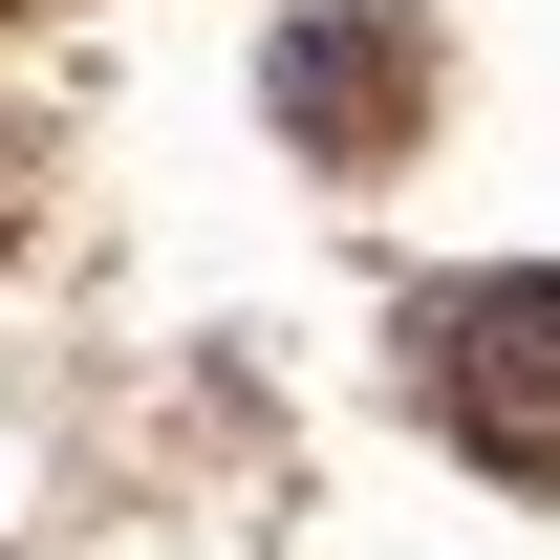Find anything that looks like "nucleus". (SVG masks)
<instances>
[{"label":"nucleus","instance_id":"nucleus-1","mask_svg":"<svg viewBox=\"0 0 560 560\" xmlns=\"http://www.w3.org/2000/svg\"><path fill=\"white\" fill-rule=\"evenodd\" d=\"M431 431L475 453V475H517V495H560V259H517V280H431Z\"/></svg>","mask_w":560,"mask_h":560},{"label":"nucleus","instance_id":"nucleus-2","mask_svg":"<svg viewBox=\"0 0 560 560\" xmlns=\"http://www.w3.org/2000/svg\"><path fill=\"white\" fill-rule=\"evenodd\" d=\"M259 108L324 151V173H388V151L431 130V22H410V0H302L280 66H259Z\"/></svg>","mask_w":560,"mask_h":560},{"label":"nucleus","instance_id":"nucleus-3","mask_svg":"<svg viewBox=\"0 0 560 560\" xmlns=\"http://www.w3.org/2000/svg\"><path fill=\"white\" fill-rule=\"evenodd\" d=\"M0 22H22V0H0Z\"/></svg>","mask_w":560,"mask_h":560}]
</instances>
